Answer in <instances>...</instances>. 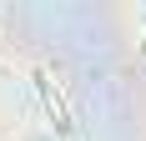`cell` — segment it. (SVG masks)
Returning a JSON list of instances; mask_svg holds the SVG:
<instances>
[{"instance_id": "1", "label": "cell", "mask_w": 146, "mask_h": 141, "mask_svg": "<svg viewBox=\"0 0 146 141\" xmlns=\"http://www.w3.org/2000/svg\"><path fill=\"white\" fill-rule=\"evenodd\" d=\"M141 56H146V35H141Z\"/></svg>"}]
</instances>
